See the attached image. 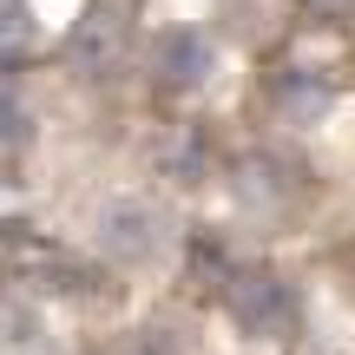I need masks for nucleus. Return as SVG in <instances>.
Here are the masks:
<instances>
[{
    "label": "nucleus",
    "mask_w": 355,
    "mask_h": 355,
    "mask_svg": "<svg viewBox=\"0 0 355 355\" xmlns=\"http://www.w3.org/2000/svg\"><path fill=\"white\" fill-rule=\"evenodd\" d=\"M263 105H270V119H283V125H316V119L336 105V86H329L322 66H277V73L263 79Z\"/></svg>",
    "instance_id": "obj_5"
},
{
    "label": "nucleus",
    "mask_w": 355,
    "mask_h": 355,
    "mask_svg": "<svg viewBox=\"0 0 355 355\" xmlns=\"http://www.w3.org/2000/svg\"><path fill=\"white\" fill-rule=\"evenodd\" d=\"M145 66H152V86L165 92V99H191V92H204L211 73H217V40L204 33V26H165V33L152 40V53H145Z\"/></svg>",
    "instance_id": "obj_4"
},
{
    "label": "nucleus",
    "mask_w": 355,
    "mask_h": 355,
    "mask_svg": "<svg viewBox=\"0 0 355 355\" xmlns=\"http://www.w3.org/2000/svg\"><path fill=\"white\" fill-rule=\"evenodd\" d=\"M303 7H309V13H349L355 0H303Z\"/></svg>",
    "instance_id": "obj_11"
},
{
    "label": "nucleus",
    "mask_w": 355,
    "mask_h": 355,
    "mask_svg": "<svg viewBox=\"0 0 355 355\" xmlns=\"http://www.w3.org/2000/svg\"><path fill=\"white\" fill-rule=\"evenodd\" d=\"M132 355H184V336H171V329H158V322H152V329L132 336Z\"/></svg>",
    "instance_id": "obj_10"
},
{
    "label": "nucleus",
    "mask_w": 355,
    "mask_h": 355,
    "mask_svg": "<svg viewBox=\"0 0 355 355\" xmlns=\"http://www.w3.org/2000/svg\"><path fill=\"white\" fill-rule=\"evenodd\" d=\"M33 46H40L33 7H26V0H0V73H13L20 60H33Z\"/></svg>",
    "instance_id": "obj_7"
},
{
    "label": "nucleus",
    "mask_w": 355,
    "mask_h": 355,
    "mask_svg": "<svg viewBox=\"0 0 355 355\" xmlns=\"http://www.w3.org/2000/svg\"><path fill=\"white\" fill-rule=\"evenodd\" d=\"M92 243H99L112 263H152L171 243V217L158 211L152 198H112L92 217Z\"/></svg>",
    "instance_id": "obj_3"
},
{
    "label": "nucleus",
    "mask_w": 355,
    "mask_h": 355,
    "mask_svg": "<svg viewBox=\"0 0 355 355\" xmlns=\"http://www.w3.org/2000/svg\"><path fill=\"white\" fill-rule=\"evenodd\" d=\"M296 178H303L296 165H283V158H270V152H250L237 165V198L250 204V211H270V217H277V211H290V198L303 191Z\"/></svg>",
    "instance_id": "obj_6"
},
{
    "label": "nucleus",
    "mask_w": 355,
    "mask_h": 355,
    "mask_svg": "<svg viewBox=\"0 0 355 355\" xmlns=\"http://www.w3.org/2000/svg\"><path fill=\"white\" fill-rule=\"evenodd\" d=\"M224 316L237 322L243 336L290 343L303 303H296V283L283 277V270H270V263H237V270L224 277Z\"/></svg>",
    "instance_id": "obj_1"
},
{
    "label": "nucleus",
    "mask_w": 355,
    "mask_h": 355,
    "mask_svg": "<svg viewBox=\"0 0 355 355\" xmlns=\"http://www.w3.org/2000/svg\"><path fill=\"white\" fill-rule=\"evenodd\" d=\"M33 139V105L20 99V86L13 79H0V152H13V145Z\"/></svg>",
    "instance_id": "obj_8"
},
{
    "label": "nucleus",
    "mask_w": 355,
    "mask_h": 355,
    "mask_svg": "<svg viewBox=\"0 0 355 355\" xmlns=\"http://www.w3.org/2000/svg\"><path fill=\"white\" fill-rule=\"evenodd\" d=\"M158 165H165L171 178H184V184H198L204 178V139L198 132H171V145L158 152Z\"/></svg>",
    "instance_id": "obj_9"
},
{
    "label": "nucleus",
    "mask_w": 355,
    "mask_h": 355,
    "mask_svg": "<svg viewBox=\"0 0 355 355\" xmlns=\"http://www.w3.org/2000/svg\"><path fill=\"white\" fill-rule=\"evenodd\" d=\"M125 66H132V7L125 0H86V13L66 33V73L86 86H105Z\"/></svg>",
    "instance_id": "obj_2"
}]
</instances>
